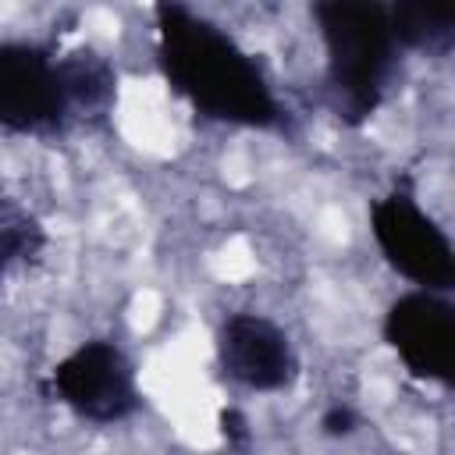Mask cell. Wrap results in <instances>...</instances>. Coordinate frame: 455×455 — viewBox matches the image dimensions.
Masks as SVG:
<instances>
[{
	"label": "cell",
	"mask_w": 455,
	"mask_h": 455,
	"mask_svg": "<svg viewBox=\"0 0 455 455\" xmlns=\"http://www.w3.org/2000/svg\"><path fill=\"white\" fill-rule=\"evenodd\" d=\"M359 430V412L348 402H331L320 412V434L323 437H352Z\"/></svg>",
	"instance_id": "11"
},
{
	"label": "cell",
	"mask_w": 455,
	"mask_h": 455,
	"mask_svg": "<svg viewBox=\"0 0 455 455\" xmlns=\"http://www.w3.org/2000/svg\"><path fill=\"white\" fill-rule=\"evenodd\" d=\"M370 238L380 259L423 291L448 295L455 288V249L448 231L419 206L412 188L395 185L370 203Z\"/></svg>",
	"instance_id": "4"
},
{
	"label": "cell",
	"mask_w": 455,
	"mask_h": 455,
	"mask_svg": "<svg viewBox=\"0 0 455 455\" xmlns=\"http://www.w3.org/2000/svg\"><path fill=\"white\" fill-rule=\"evenodd\" d=\"M309 14L323 43L327 103L341 124L359 128L380 110L402 64L387 4L320 0L309 7Z\"/></svg>",
	"instance_id": "2"
},
{
	"label": "cell",
	"mask_w": 455,
	"mask_h": 455,
	"mask_svg": "<svg viewBox=\"0 0 455 455\" xmlns=\"http://www.w3.org/2000/svg\"><path fill=\"white\" fill-rule=\"evenodd\" d=\"M4 213H11V206H7V199H4V192H0V217Z\"/></svg>",
	"instance_id": "13"
},
{
	"label": "cell",
	"mask_w": 455,
	"mask_h": 455,
	"mask_svg": "<svg viewBox=\"0 0 455 455\" xmlns=\"http://www.w3.org/2000/svg\"><path fill=\"white\" fill-rule=\"evenodd\" d=\"M384 345L409 377L448 387L455 380V306L437 291H402L380 320Z\"/></svg>",
	"instance_id": "6"
},
{
	"label": "cell",
	"mask_w": 455,
	"mask_h": 455,
	"mask_svg": "<svg viewBox=\"0 0 455 455\" xmlns=\"http://www.w3.org/2000/svg\"><path fill=\"white\" fill-rule=\"evenodd\" d=\"M75 124L60 53L32 39L0 43V132L57 139Z\"/></svg>",
	"instance_id": "5"
},
{
	"label": "cell",
	"mask_w": 455,
	"mask_h": 455,
	"mask_svg": "<svg viewBox=\"0 0 455 455\" xmlns=\"http://www.w3.org/2000/svg\"><path fill=\"white\" fill-rule=\"evenodd\" d=\"M391 32L402 53L448 57L455 46V7L441 4H387Z\"/></svg>",
	"instance_id": "9"
},
{
	"label": "cell",
	"mask_w": 455,
	"mask_h": 455,
	"mask_svg": "<svg viewBox=\"0 0 455 455\" xmlns=\"http://www.w3.org/2000/svg\"><path fill=\"white\" fill-rule=\"evenodd\" d=\"M68 96L75 121H103L117 103V71L96 50H71L60 53Z\"/></svg>",
	"instance_id": "8"
},
{
	"label": "cell",
	"mask_w": 455,
	"mask_h": 455,
	"mask_svg": "<svg viewBox=\"0 0 455 455\" xmlns=\"http://www.w3.org/2000/svg\"><path fill=\"white\" fill-rule=\"evenodd\" d=\"M46 395L92 427H114L142 409L135 363L110 338H89L46 373Z\"/></svg>",
	"instance_id": "3"
},
{
	"label": "cell",
	"mask_w": 455,
	"mask_h": 455,
	"mask_svg": "<svg viewBox=\"0 0 455 455\" xmlns=\"http://www.w3.org/2000/svg\"><path fill=\"white\" fill-rule=\"evenodd\" d=\"M217 363L231 384L256 395H277L299 380V352L288 331L252 309H238L220 320Z\"/></svg>",
	"instance_id": "7"
},
{
	"label": "cell",
	"mask_w": 455,
	"mask_h": 455,
	"mask_svg": "<svg viewBox=\"0 0 455 455\" xmlns=\"http://www.w3.org/2000/svg\"><path fill=\"white\" fill-rule=\"evenodd\" d=\"M46 231L28 213H4L0 217V281L18 267L43 252Z\"/></svg>",
	"instance_id": "10"
},
{
	"label": "cell",
	"mask_w": 455,
	"mask_h": 455,
	"mask_svg": "<svg viewBox=\"0 0 455 455\" xmlns=\"http://www.w3.org/2000/svg\"><path fill=\"white\" fill-rule=\"evenodd\" d=\"M156 68L199 117L256 132H291V110L267 68L213 18L185 4H156Z\"/></svg>",
	"instance_id": "1"
},
{
	"label": "cell",
	"mask_w": 455,
	"mask_h": 455,
	"mask_svg": "<svg viewBox=\"0 0 455 455\" xmlns=\"http://www.w3.org/2000/svg\"><path fill=\"white\" fill-rule=\"evenodd\" d=\"M220 437H224V444L231 448V451H249V444H252V434H249V419L238 412V409H220Z\"/></svg>",
	"instance_id": "12"
}]
</instances>
